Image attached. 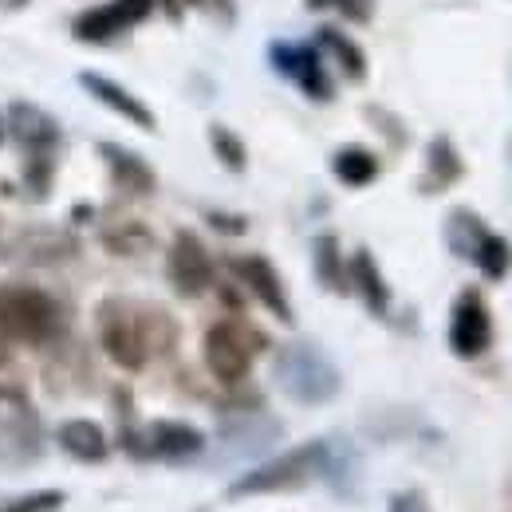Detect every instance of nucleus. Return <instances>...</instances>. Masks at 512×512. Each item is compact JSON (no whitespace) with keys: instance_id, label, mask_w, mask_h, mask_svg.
Returning a JSON list of instances; mask_svg holds the SVG:
<instances>
[{"instance_id":"obj_26","label":"nucleus","mask_w":512,"mask_h":512,"mask_svg":"<svg viewBox=\"0 0 512 512\" xmlns=\"http://www.w3.org/2000/svg\"><path fill=\"white\" fill-rule=\"evenodd\" d=\"M209 146H213V154L221 158L225 170H233V174L245 170V142H241L229 127H221V123L209 127Z\"/></svg>"},{"instance_id":"obj_8","label":"nucleus","mask_w":512,"mask_h":512,"mask_svg":"<svg viewBox=\"0 0 512 512\" xmlns=\"http://www.w3.org/2000/svg\"><path fill=\"white\" fill-rule=\"evenodd\" d=\"M493 343V320L489 308L481 300V292H461L453 304V320H449V347L457 359H477L485 355Z\"/></svg>"},{"instance_id":"obj_34","label":"nucleus","mask_w":512,"mask_h":512,"mask_svg":"<svg viewBox=\"0 0 512 512\" xmlns=\"http://www.w3.org/2000/svg\"><path fill=\"white\" fill-rule=\"evenodd\" d=\"M0 142H4V123H0Z\"/></svg>"},{"instance_id":"obj_32","label":"nucleus","mask_w":512,"mask_h":512,"mask_svg":"<svg viewBox=\"0 0 512 512\" xmlns=\"http://www.w3.org/2000/svg\"><path fill=\"white\" fill-rule=\"evenodd\" d=\"M162 4H166L170 16H182V0H162Z\"/></svg>"},{"instance_id":"obj_18","label":"nucleus","mask_w":512,"mask_h":512,"mask_svg":"<svg viewBox=\"0 0 512 512\" xmlns=\"http://www.w3.org/2000/svg\"><path fill=\"white\" fill-rule=\"evenodd\" d=\"M331 170H335V178L343 186H355L359 190V186H371L379 178V158L371 150H363V146H343L331 158Z\"/></svg>"},{"instance_id":"obj_23","label":"nucleus","mask_w":512,"mask_h":512,"mask_svg":"<svg viewBox=\"0 0 512 512\" xmlns=\"http://www.w3.org/2000/svg\"><path fill=\"white\" fill-rule=\"evenodd\" d=\"M473 260H477V268H481L489 280H505L512 268V245L505 237H497V233H485L481 245H477V253H473Z\"/></svg>"},{"instance_id":"obj_9","label":"nucleus","mask_w":512,"mask_h":512,"mask_svg":"<svg viewBox=\"0 0 512 512\" xmlns=\"http://www.w3.org/2000/svg\"><path fill=\"white\" fill-rule=\"evenodd\" d=\"M8 253L16 256L20 264H64L79 253V241L67 233V229H48V225H32V229H20L8 245Z\"/></svg>"},{"instance_id":"obj_12","label":"nucleus","mask_w":512,"mask_h":512,"mask_svg":"<svg viewBox=\"0 0 512 512\" xmlns=\"http://www.w3.org/2000/svg\"><path fill=\"white\" fill-rule=\"evenodd\" d=\"M79 83H83V91L95 99V103H103V107H111L115 115H123L127 123L142 130H154L158 127V119H154V111L138 99V95H130L123 83H115V79H107V75H95V71H79Z\"/></svg>"},{"instance_id":"obj_31","label":"nucleus","mask_w":512,"mask_h":512,"mask_svg":"<svg viewBox=\"0 0 512 512\" xmlns=\"http://www.w3.org/2000/svg\"><path fill=\"white\" fill-rule=\"evenodd\" d=\"M190 4H197V8H205V12H217L225 24L233 20V0H190Z\"/></svg>"},{"instance_id":"obj_29","label":"nucleus","mask_w":512,"mask_h":512,"mask_svg":"<svg viewBox=\"0 0 512 512\" xmlns=\"http://www.w3.org/2000/svg\"><path fill=\"white\" fill-rule=\"evenodd\" d=\"M209 225H213V229H221V233H245V229H249V225H245V217H233V213H217V209L209 213Z\"/></svg>"},{"instance_id":"obj_22","label":"nucleus","mask_w":512,"mask_h":512,"mask_svg":"<svg viewBox=\"0 0 512 512\" xmlns=\"http://www.w3.org/2000/svg\"><path fill=\"white\" fill-rule=\"evenodd\" d=\"M103 245L115 256H138L154 245V233L146 225H138V221H119V225L103 229Z\"/></svg>"},{"instance_id":"obj_13","label":"nucleus","mask_w":512,"mask_h":512,"mask_svg":"<svg viewBox=\"0 0 512 512\" xmlns=\"http://www.w3.org/2000/svg\"><path fill=\"white\" fill-rule=\"evenodd\" d=\"M272 64H276V71H284L288 79H296V83L308 91V99H316V103H327V99H331V79H327L320 56H316L312 48L276 44V48H272Z\"/></svg>"},{"instance_id":"obj_1","label":"nucleus","mask_w":512,"mask_h":512,"mask_svg":"<svg viewBox=\"0 0 512 512\" xmlns=\"http://www.w3.org/2000/svg\"><path fill=\"white\" fill-rule=\"evenodd\" d=\"M64 327L60 304L32 284H0V335L16 343H52Z\"/></svg>"},{"instance_id":"obj_20","label":"nucleus","mask_w":512,"mask_h":512,"mask_svg":"<svg viewBox=\"0 0 512 512\" xmlns=\"http://www.w3.org/2000/svg\"><path fill=\"white\" fill-rule=\"evenodd\" d=\"M481 237H485V225H481V217L477 213H469V209H453L446 221V241L449 249L457 256H473L477 253V245H481Z\"/></svg>"},{"instance_id":"obj_33","label":"nucleus","mask_w":512,"mask_h":512,"mask_svg":"<svg viewBox=\"0 0 512 512\" xmlns=\"http://www.w3.org/2000/svg\"><path fill=\"white\" fill-rule=\"evenodd\" d=\"M4 363H8V339L0 335V367H4Z\"/></svg>"},{"instance_id":"obj_2","label":"nucleus","mask_w":512,"mask_h":512,"mask_svg":"<svg viewBox=\"0 0 512 512\" xmlns=\"http://www.w3.org/2000/svg\"><path fill=\"white\" fill-rule=\"evenodd\" d=\"M327 461V442H304V446L288 449L264 465L249 469L245 477H237L229 485V497H260V493H292L312 485L323 473Z\"/></svg>"},{"instance_id":"obj_6","label":"nucleus","mask_w":512,"mask_h":512,"mask_svg":"<svg viewBox=\"0 0 512 512\" xmlns=\"http://www.w3.org/2000/svg\"><path fill=\"white\" fill-rule=\"evenodd\" d=\"M166 276H170L174 292L186 296V300H197V296H205V292L213 288V260H209V253H205V245H201L197 233L182 229V233L174 237L170 256H166Z\"/></svg>"},{"instance_id":"obj_17","label":"nucleus","mask_w":512,"mask_h":512,"mask_svg":"<svg viewBox=\"0 0 512 512\" xmlns=\"http://www.w3.org/2000/svg\"><path fill=\"white\" fill-rule=\"evenodd\" d=\"M347 276H351L355 292L363 296V304H367L375 316H386V312H390V288H386V280H383V268L375 264V256L367 253V249L355 253Z\"/></svg>"},{"instance_id":"obj_27","label":"nucleus","mask_w":512,"mask_h":512,"mask_svg":"<svg viewBox=\"0 0 512 512\" xmlns=\"http://www.w3.org/2000/svg\"><path fill=\"white\" fill-rule=\"evenodd\" d=\"M308 8H316V12H339L351 24H367L375 16V0H308Z\"/></svg>"},{"instance_id":"obj_5","label":"nucleus","mask_w":512,"mask_h":512,"mask_svg":"<svg viewBox=\"0 0 512 512\" xmlns=\"http://www.w3.org/2000/svg\"><path fill=\"white\" fill-rule=\"evenodd\" d=\"M256 335L241 320H221L205 331V367L213 371V379L225 386H237L249 379L256 355Z\"/></svg>"},{"instance_id":"obj_16","label":"nucleus","mask_w":512,"mask_h":512,"mask_svg":"<svg viewBox=\"0 0 512 512\" xmlns=\"http://www.w3.org/2000/svg\"><path fill=\"white\" fill-rule=\"evenodd\" d=\"M56 442L64 446V453L79 457V461H103L111 453L107 430L99 422H91V418H71V422H64L56 430Z\"/></svg>"},{"instance_id":"obj_24","label":"nucleus","mask_w":512,"mask_h":512,"mask_svg":"<svg viewBox=\"0 0 512 512\" xmlns=\"http://www.w3.org/2000/svg\"><path fill=\"white\" fill-rule=\"evenodd\" d=\"M426 166H430V186H438V190L449 186V182H457V178H461V170H465L446 134L430 142V158H426Z\"/></svg>"},{"instance_id":"obj_14","label":"nucleus","mask_w":512,"mask_h":512,"mask_svg":"<svg viewBox=\"0 0 512 512\" xmlns=\"http://www.w3.org/2000/svg\"><path fill=\"white\" fill-rule=\"evenodd\" d=\"M99 154H103V162H107V170H111V178H115L119 190L134 193V197H146V193L158 190L154 170H150L138 154H130L127 146H119V142H99Z\"/></svg>"},{"instance_id":"obj_10","label":"nucleus","mask_w":512,"mask_h":512,"mask_svg":"<svg viewBox=\"0 0 512 512\" xmlns=\"http://www.w3.org/2000/svg\"><path fill=\"white\" fill-rule=\"evenodd\" d=\"M233 272L241 276V284L253 292L256 300L276 316L280 323H292V304L284 296V284L276 276V268L264 260V256H237L233 260Z\"/></svg>"},{"instance_id":"obj_7","label":"nucleus","mask_w":512,"mask_h":512,"mask_svg":"<svg viewBox=\"0 0 512 512\" xmlns=\"http://www.w3.org/2000/svg\"><path fill=\"white\" fill-rule=\"evenodd\" d=\"M150 12H154V0H111V4H99V8H87L83 16H75L71 32L83 44H107V40L123 36L127 28L142 24Z\"/></svg>"},{"instance_id":"obj_30","label":"nucleus","mask_w":512,"mask_h":512,"mask_svg":"<svg viewBox=\"0 0 512 512\" xmlns=\"http://www.w3.org/2000/svg\"><path fill=\"white\" fill-rule=\"evenodd\" d=\"M390 512H430V509H426L422 493H398V497L390 501Z\"/></svg>"},{"instance_id":"obj_15","label":"nucleus","mask_w":512,"mask_h":512,"mask_svg":"<svg viewBox=\"0 0 512 512\" xmlns=\"http://www.w3.org/2000/svg\"><path fill=\"white\" fill-rule=\"evenodd\" d=\"M146 442H150V453L182 461V457H193V453L205 449V434H201L197 426H190V422H170V418H162V422H154V426L146 430Z\"/></svg>"},{"instance_id":"obj_25","label":"nucleus","mask_w":512,"mask_h":512,"mask_svg":"<svg viewBox=\"0 0 512 512\" xmlns=\"http://www.w3.org/2000/svg\"><path fill=\"white\" fill-rule=\"evenodd\" d=\"M142 323H146V351H150V355L174 351L178 327H174V320H170L162 308H142Z\"/></svg>"},{"instance_id":"obj_11","label":"nucleus","mask_w":512,"mask_h":512,"mask_svg":"<svg viewBox=\"0 0 512 512\" xmlns=\"http://www.w3.org/2000/svg\"><path fill=\"white\" fill-rule=\"evenodd\" d=\"M8 127L16 134V142L24 146V154H56L60 150V127L48 111H40L36 103H12L8 107Z\"/></svg>"},{"instance_id":"obj_21","label":"nucleus","mask_w":512,"mask_h":512,"mask_svg":"<svg viewBox=\"0 0 512 512\" xmlns=\"http://www.w3.org/2000/svg\"><path fill=\"white\" fill-rule=\"evenodd\" d=\"M320 44L335 56V64L343 67L347 79H363V75H367V56H363V48H359L355 40H347L339 28H320Z\"/></svg>"},{"instance_id":"obj_28","label":"nucleus","mask_w":512,"mask_h":512,"mask_svg":"<svg viewBox=\"0 0 512 512\" xmlns=\"http://www.w3.org/2000/svg\"><path fill=\"white\" fill-rule=\"evenodd\" d=\"M64 505V493H36V497H24V501H16V505H4L0 512H56Z\"/></svg>"},{"instance_id":"obj_19","label":"nucleus","mask_w":512,"mask_h":512,"mask_svg":"<svg viewBox=\"0 0 512 512\" xmlns=\"http://www.w3.org/2000/svg\"><path fill=\"white\" fill-rule=\"evenodd\" d=\"M316 276H320V284L327 292H347L351 288V276H347V268H343V253H339V241L331 237V233H323L316 237Z\"/></svg>"},{"instance_id":"obj_3","label":"nucleus","mask_w":512,"mask_h":512,"mask_svg":"<svg viewBox=\"0 0 512 512\" xmlns=\"http://www.w3.org/2000/svg\"><path fill=\"white\" fill-rule=\"evenodd\" d=\"M276 386L304 406H320L339 394V371L316 343H288L276 355Z\"/></svg>"},{"instance_id":"obj_4","label":"nucleus","mask_w":512,"mask_h":512,"mask_svg":"<svg viewBox=\"0 0 512 512\" xmlns=\"http://www.w3.org/2000/svg\"><path fill=\"white\" fill-rule=\"evenodd\" d=\"M99 343L111 355V363H119L123 371H142L150 363L142 308L123 300V296L103 300L99 304Z\"/></svg>"}]
</instances>
